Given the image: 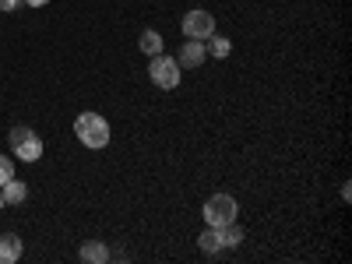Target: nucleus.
<instances>
[{"mask_svg": "<svg viewBox=\"0 0 352 264\" xmlns=\"http://www.w3.org/2000/svg\"><path fill=\"white\" fill-rule=\"evenodd\" d=\"M180 28H184V36H187V39H201V43H204V39H212V36H215V18H212L208 11L194 8V11L184 14V25H180Z\"/></svg>", "mask_w": 352, "mask_h": 264, "instance_id": "nucleus-5", "label": "nucleus"}, {"mask_svg": "<svg viewBox=\"0 0 352 264\" xmlns=\"http://www.w3.org/2000/svg\"><path fill=\"white\" fill-rule=\"evenodd\" d=\"M8 144H11L14 159H21V162H39V155H43V138H39L32 127H25V124L11 127Z\"/></svg>", "mask_w": 352, "mask_h": 264, "instance_id": "nucleus-2", "label": "nucleus"}, {"mask_svg": "<svg viewBox=\"0 0 352 264\" xmlns=\"http://www.w3.org/2000/svg\"><path fill=\"white\" fill-rule=\"evenodd\" d=\"M0 194H4V204H21V201L28 197V187H25L21 180H14V176H11V180H8L4 187H0Z\"/></svg>", "mask_w": 352, "mask_h": 264, "instance_id": "nucleus-11", "label": "nucleus"}, {"mask_svg": "<svg viewBox=\"0 0 352 264\" xmlns=\"http://www.w3.org/2000/svg\"><path fill=\"white\" fill-rule=\"evenodd\" d=\"M208 53L215 56V60H226V56L232 53V43H229V39H222V36H219V39L212 36V43H208Z\"/></svg>", "mask_w": 352, "mask_h": 264, "instance_id": "nucleus-13", "label": "nucleus"}, {"mask_svg": "<svg viewBox=\"0 0 352 264\" xmlns=\"http://www.w3.org/2000/svg\"><path fill=\"white\" fill-rule=\"evenodd\" d=\"M197 247H201V254H212V257L222 254V250H226V247H222V232H219L215 226H208V229L197 236Z\"/></svg>", "mask_w": 352, "mask_h": 264, "instance_id": "nucleus-8", "label": "nucleus"}, {"mask_svg": "<svg viewBox=\"0 0 352 264\" xmlns=\"http://www.w3.org/2000/svg\"><path fill=\"white\" fill-rule=\"evenodd\" d=\"M25 4H28V8H46L50 0H25Z\"/></svg>", "mask_w": 352, "mask_h": 264, "instance_id": "nucleus-16", "label": "nucleus"}, {"mask_svg": "<svg viewBox=\"0 0 352 264\" xmlns=\"http://www.w3.org/2000/svg\"><path fill=\"white\" fill-rule=\"evenodd\" d=\"M180 64H176V56H166V53H155L152 64H148V78L155 88H162V92H169V88L180 85Z\"/></svg>", "mask_w": 352, "mask_h": 264, "instance_id": "nucleus-4", "label": "nucleus"}, {"mask_svg": "<svg viewBox=\"0 0 352 264\" xmlns=\"http://www.w3.org/2000/svg\"><path fill=\"white\" fill-rule=\"evenodd\" d=\"M219 232H222V247H240V243H243V236H247V232H243V229H240L236 222L222 226Z\"/></svg>", "mask_w": 352, "mask_h": 264, "instance_id": "nucleus-12", "label": "nucleus"}, {"mask_svg": "<svg viewBox=\"0 0 352 264\" xmlns=\"http://www.w3.org/2000/svg\"><path fill=\"white\" fill-rule=\"evenodd\" d=\"M138 46H141V53H148V56H155V53H162V46H166V39L155 32V28H144L141 32V39H138Z\"/></svg>", "mask_w": 352, "mask_h": 264, "instance_id": "nucleus-10", "label": "nucleus"}, {"mask_svg": "<svg viewBox=\"0 0 352 264\" xmlns=\"http://www.w3.org/2000/svg\"><path fill=\"white\" fill-rule=\"evenodd\" d=\"M81 261H85V264H106V261H109L106 243H96V240L81 243Z\"/></svg>", "mask_w": 352, "mask_h": 264, "instance_id": "nucleus-9", "label": "nucleus"}, {"mask_svg": "<svg viewBox=\"0 0 352 264\" xmlns=\"http://www.w3.org/2000/svg\"><path fill=\"white\" fill-rule=\"evenodd\" d=\"M14 176V159H8V155H0V187H4L8 180Z\"/></svg>", "mask_w": 352, "mask_h": 264, "instance_id": "nucleus-14", "label": "nucleus"}, {"mask_svg": "<svg viewBox=\"0 0 352 264\" xmlns=\"http://www.w3.org/2000/svg\"><path fill=\"white\" fill-rule=\"evenodd\" d=\"M0 208H4V194H0Z\"/></svg>", "mask_w": 352, "mask_h": 264, "instance_id": "nucleus-17", "label": "nucleus"}, {"mask_svg": "<svg viewBox=\"0 0 352 264\" xmlns=\"http://www.w3.org/2000/svg\"><path fill=\"white\" fill-rule=\"evenodd\" d=\"M74 134H78V141L85 144V148H92V152H99V148L109 144V124H106V116H99V113H78Z\"/></svg>", "mask_w": 352, "mask_h": 264, "instance_id": "nucleus-1", "label": "nucleus"}, {"mask_svg": "<svg viewBox=\"0 0 352 264\" xmlns=\"http://www.w3.org/2000/svg\"><path fill=\"white\" fill-rule=\"evenodd\" d=\"M21 4H25V0H0V11H8V14H11V11H18Z\"/></svg>", "mask_w": 352, "mask_h": 264, "instance_id": "nucleus-15", "label": "nucleus"}, {"mask_svg": "<svg viewBox=\"0 0 352 264\" xmlns=\"http://www.w3.org/2000/svg\"><path fill=\"white\" fill-rule=\"evenodd\" d=\"M240 208H236V197H229V194H212L208 201H204V222L222 229L229 222H236Z\"/></svg>", "mask_w": 352, "mask_h": 264, "instance_id": "nucleus-3", "label": "nucleus"}, {"mask_svg": "<svg viewBox=\"0 0 352 264\" xmlns=\"http://www.w3.org/2000/svg\"><path fill=\"white\" fill-rule=\"evenodd\" d=\"M18 257H21V236L4 232V236H0V264H14Z\"/></svg>", "mask_w": 352, "mask_h": 264, "instance_id": "nucleus-7", "label": "nucleus"}, {"mask_svg": "<svg viewBox=\"0 0 352 264\" xmlns=\"http://www.w3.org/2000/svg\"><path fill=\"white\" fill-rule=\"evenodd\" d=\"M204 56H208L204 43H201V39H187V43L180 46V53H176V64H180V67H201Z\"/></svg>", "mask_w": 352, "mask_h": 264, "instance_id": "nucleus-6", "label": "nucleus"}]
</instances>
